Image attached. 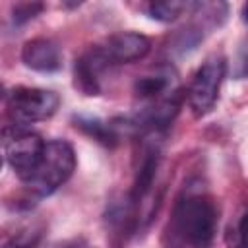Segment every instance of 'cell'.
Returning <instances> with one entry per match:
<instances>
[{
  "mask_svg": "<svg viewBox=\"0 0 248 248\" xmlns=\"http://www.w3.org/2000/svg\"><path fill=\"white\" fill-rule=\"evenodd\" d=\"M2 149L6 163L17 174V178L25 182L41 161L45 141L35 132H29L23 126L14 124L4 128L2 132Z\"/></svg>",
  "mask_w": 248,
  "mask_h": 248,
  "instance_id": "cell-3",
  "label": "cell"
},
{
  "mask_svg": "<svg viewBox=\"0 0 248 248\" xmlns=\"http://www.w3.org/2000/svg\"><path fill=\"white\" fill-rule=\"evenodd\" d=\"M60 105V99L50 89L41 87H14L6 93V108L16 126L50 118Z\"/></svg>",
  "mask_w": 248,
  "mask_h": 248,
  "instance_id": "cell-4",
  "label": "cell"
},
{
  "mask_svg": "<svg viewBox=\"0 0 248 248\" xmlns=\"http://www.w3.org/2000/svg\"><path fill=\"white\" fill-rule=\"evenodd\" d=\"M21 60L27 68L43 74L58 72L62 68V50L52 39L37 37L23 45Z\"/></svg>",
  "mask_w": 248,
  "mask_h": 248,
  "instance_id": "cell-7",
  "label": "cell"
},
{
  "mask_svg": "<svg viewBox=\"0 0 248 248\" xmlns=\"http://www.w3.org/2000/svg\"><path fill=\"white\" fill-rule=\"evenodd\" d=\"M74 169H76L74 147L66 140H50L45 143L37 169L23 184L35 196H50L64 182H68Z\"/></svg>",
  "mask_w": 248,
  "mask_h": 248,
  "instance_id": "cell-2",
  "label": "cell"
},
{
  "mask_svg": "<svg viewBox=\"0 0 248 248\" xmlns=\"http://www.w3.org/2000/svg\"><path fill=\"white\" fill-rule=\"evenodd\" d=\"M225 74H227V60L221 54H211L198 68L188 87V105L194 116L202 118L207 112H211V108L217 103Z\"/></svg>",
  "mask_w": 248,
  "mask_h": 248,
  "instance_id": "cell-5",
  "label": "cell"
},
{
  "mask_svg": "<svg viewBox=\"0 0 248 248\" xmlns=\"http://www.w3.org/2000/svg\"><path fill=\"white\" fill-rule=\"evenodd\" d=\"M232 78L234 79H244L248 78V35L242 37V41L236 46L234 58H232Z\"/></svg>",
  "mask_w": 248,
  "mask_h": 248,
  "instance_id": "cell-13",
  "label": "cell"
},
{
  "mask_svg": "<svg viewBox=\"0 0 248 248\" xmlns=\"http://www.w3.org/2000/svg\"><path fill=\"white\" fill-rule=\"evenodd\" d=\"M172 83H174V72L167 66H159L136 79L134 93L140 99L155 103V101H161L176 91L172 87Z\"/></svg>",
  "mask_w": 248,
  "mask_h": 248,
  "instance_id": "cell-9",
  "label": "cell"
},
{
  "mask_svg": "<svg viewBox=\"0 0 248 248\" xmlns=\"http://www.w3.org/2000/svg\"><path fill=\"white\" fill-rule=\"evenodd\" d=\"M242 21H246V23H248V4H244V6H242Z\"/></svg>",
  "mask_w": 248,
  "mask_h": 248,
  "instance_id": "cell-16",
  "label": "cell"
},
{
  "mask_svg": "<svg viewBox=\"0 0 248 248\" xmlns=\"http://www.w3.org/2000/svg\"><path fill=\"white\" fill-rule=\"evenodd\" d=\"M219 211L215 202L202 192L182 194L170 213L167 236L178 248H207L217 232Z\"/></svg>",
  "mask_w": 248,
  "mask_h": 248,
  "instance_id": "cell-1",
  "label": "cell"
},
{
  "mask_svg": "<svg viewBox=\"0 0 248 248\" xmlns=\"http://www.w3.org/2000/svg\"><path fill=\"white\" fill-rule=\"evenodd\" d=\"M76 126L79 130H83L87 136H91L93 140L105 143V145H112L116 143L118 140V134L114 130L112 124H107V122H101L97 118H76Z\"/></svg>",
  "mask_w": 248,
  "mask_h": 248,
  "instance_id": "cell-11",
  "label": "cell"
},
{
  "mask_svg": "<svg viewBox=\"0 0 248 248\" xmlns=\"http://www.w3.org/2000/svg\"><path fill=\"white\" fill-rule=\"evenodd\" d=\"M234 248H248V209L242 213L234 229Z\"/></svg>",
  "mask_w": 248,
  "mask_h": 248,
  "instance_id": "cell-15",
  "label": "cell"
},
{
  "mask_svg": "<svg viewBox=\"0 0 248 248\" xmlns=\"http://www.w3.org/2000/svg\"><path fill=\"white\" fill-rule=\"evenodd\" d=\"M43 231L37 227H27L17 232H14L10 238H6L2 248H37L41 242Z\"/></svg>",
  "mask_w": 248,
  "mask_h": 248,
  "instance_id": "cell-12",
  "label": "cell"
},
{
  "mask_svg": "<svg viewBox=\"0 0 248 248\" xmlns=\"http://www.w3.org/2000/svg\"><path fill=\"white\" fill-rule=\"evenodd\" d=\"M110 66L105 62L97 46H91L87 52H83L74 66V78L76 87L85 95H99L101 93V76Z\"/></svg>",
  "mask_w": 248,
  "mask_h": 248,
  "instance_id": "cell-8",
  "label": "cell"
},
{
  "mask_svg": "<svg viewBox=\"0 0 248 248\" xmlns=\"http://www.w3.org/2000/svg\"><path fill=\"white\" fill-rule=\"evenodd\" d=\"M60 248H79L78 244H66V246H60Z\"/></svg>",
  "mask_w": 248,
  "mask_h": 248,
  "instance_id": "cell-17",
  "label": "cell"
},
{
  "mask_svg": "<svg viewBox=\"0 0 248 248\" xmlns=\"http://www.w3.org/2000/svg\"><path fill=\"white\" fill-rule=\"evenodd\" d=\"M95 46L105 58V62L112 68L118 64H130V62L141 60L149 52L151 41L141 33L120 31L107 37L101 45H95Z\"/></svg>",
  "mask_w": 248,
  "mask_h": 248,
  "instance_id": "cell-6",
  "label": "cell"
},
{
  "mask_svg": "<svg viewBox=\"0 0 248 248\" xmlns=\"http://www.w3.org/2000/svg\"><path fill=\"white\" fill-rule=\"evenodd\" d=\"M41 10H43V4H39V2L17 4V6L14 8V16H12V19H14V23H16V25H21V23H25V21L33 19Z\"/></svg>",
  "mask_w": 248,
  "mask_h": 248,
  "instance_id": "cell-14",
  "label": "cell"
},
{
  "mask_svg": "<svg viewBox=\"0 0 248 248\" xmlns=\"http://www.w3.org/2000/svg\"><path fill=\"white\" fill-rule=\"evenodd\" d=\"M196 2H182V0H163V2H151L147 6L149 17L157 21H174L184 12L194 10Z\"/></svg>",
  "mask_w": 248,
  "mask_h": 248,
  "instance_id": "cell-10",
  "label": "cell"
}]
</instances>
